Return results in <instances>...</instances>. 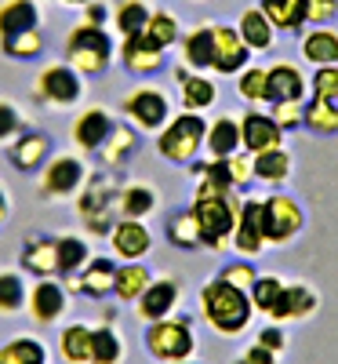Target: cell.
<instances>
[{
    "mask_svg": "<svg viewBox=\"0 0 338 364\" xmlns=\"http://www.w3.org/2000/svg\"><path fill=\"white\" fill-rule=\"evenodd\" d=\"M236 364H248V360H244V357H240V360H236Z\"/></svg>",
    "mask_w": 338,
    "mask_h": 364,
    "instance_id": "cell-57",
    "label": "cell"
},
{
    "mask_svg": "<svg viewBox=\"0 0 338 364\" xmlns=\"http://www.w3.org/2000/svg\"><path fill=\"white\" fill-rule=\"evenodd\" d=\"M160 211V190L149 182H128L116 190V219H149Z\"/></svg>",
    "mask_w": 338,
    "mask_h": 364,
    "instance_id": "cell-22",
    "label": "cell"
},
{
    "mask_svg": "<svg viewBox=\"0 0 338 364\" xmlns=\"http://www.w3.org/2000/svg\"><path fill=\"white\" fill-rule=\"evenodd\" d=\"M120 117L128 120L131 128H138L142 135H157L168 120L175 117L171 113V99H168V91L157 87V84H142L135 91H128L124 99H120Z\"/></svg>",
    "mask_w": 338,
    "mask_h": 364,
    "instance_id": "cell-7",
    "label": "cell"
},
{
    "mask_svg": "<svg viewBox=\"0 0 338 364\" xmlns=\"http://www.w3.org/2000/svg\"><path fill=\"white\" fill-rule=\"evenodd\" d=\"M182 41V66L193 73H211V58H214V41H211V22L190 29Z\"/></svg>",
    "mask_w": 338,
    "mask_h": 364,
    "instance_id": "cell-26",
    "label": "cell"
},
{
    "mask_svg": "<svg viewBox=\"0 0 338 364\" xmlns=\"http://www.w3.org/2000/svg\"><path fill=\"white\" fill-rule=\"evenodd\" d=\"M109 248L120 262H138L153 252V230L142 219H116L109 230Z\"/></svg>",
    "mask_w": 338,
    "mask_h": 364,
    "instance_id": "cell-16",
    "label": "cell"
},
{
    "mask_svg": "<svg viewBox=\"0 0 338 364\" xmlns=\"http://www.w3.org/2000/svg\"><path fill=\"white\" fill-rule=\"evenodd\" d=\"M44 22V11L37 0H0V37L22 33Z\"/></svg>",
    "mask_w": 338,
    "mask_h": 364,
    "instance_id": "cell-29",
    "label": "cell"
},
{
    "mask_svg": "<svg viewBox=\"0 0 338 364\" xmlns=\"http://www.w3.org/2000/svg\"><path fill=\"white\" fill-rule=\"evenodd\" d=\"M236 33H240V41L251 48V55L255 51H269L273 48V41H276V29H273V22L262 15V8H248L240 15V22H236Z\"/></svg>",
    "mask_w": 338,
    "mask_h": 364,
    "instance_id": "cell-34",
    "label": "cell"
},
{
    "mask_svg": "<svg viewBox=\"0 0 338 364\" xmlns=\"http://www.w3.org/2000/svg\"><path fill=\"white\" fill-rule=\"evenodd\" d=\"M302 128H310L313 135H338V102H327V99L305 102Z\"/></svg>",
    "mask_w": 338,
    "mask_h": 364,
    "instance_id": "cell-42",
    "label": "cell"
},
{
    "mask_svg": "<svg viewBox=\"0 0 338 364\" xmlns=\"http://www.w3.org/2000/svg\"><path fill=\"white\" fill-rule=\"evenodd\" d=\"M305 226V211L295 197L288 193H273V197H262V237L266 245H288L295 240Z\"/></svg>",
    "mask_w": 338,
    "mask_h": 364,
    "instance_id": "cell-10",
    "label": "cell"
},
{
    "mask_svg": "<svg viewBox=\"0 0 338 364\" xmlns=\"http://www.w3.org/2000/svg\"><path fill=\"white\" fill-rule=\"evenodd\" d=\"M211 41H214V58H211V73L236 77L244 66L251 63V48L240 41L236 26L226 22H211Z\"/></svg>",
    "mask_w": 338,
    "mask_h": 364,
    "instance_id": "cell-14",
    "label": "cell"
},
{
    "mask_svg": "<svg viewBox=\"0 0 338 364\" xmlns=\"http://www.w3.org/2000/svg\"><path fill=\"white\" fill-rule=\"evenodd\" d=\"M124 357H128V343L113 321L91 328V364H124Z\"/></svg>",
    "mask_w": 338,
    "mask_h": 364,
    "instance_id": "cell-28",
    "label": "cell"
},
{
    "mask_svg": "<svg viewBox=\"0 0 338 364\" xmlns=\"http://www.w3.org/2000/svg\"><path fill=\"white\" fill-rule=\"evenodd\" d=\"M178 364H190V360H178Z\"/></svg>",
    "mask_w": 338,
    "mask_h": 364,
    "instance_id": "cell-58",
    "label": "cell"
},
{
    "mask_svg": "<svg viewBox=\"0 0 338 364\" xmlns=\"http://www.w3.org/2000/svg\"><path fill=\"white\" fill-rule=\"evenodd\" d=\"M113 18V8L106 4V0H87V4L80 8V22L84 26H106Z\"/></svg>",
    "mask_w": 338,
    "mask_h": 364,
    "instance_id": "cell-53",
    "label": "cell"
},
{
    "mask_svg": "<svg viewBox=\"0 0 338 364\" xmlns=\"http://www.w3.org/2000/svg\"><path fill=\"white\" fill-rule=\"evenodd\" d=\"M219 277H222L226 284H233V288H244V291H248V288L255 284V277H258V273H255V266H251L248 259H240V262H229V266H222V273H219Z\"/></svg>",
    "mask_w": 338,
    "mask_h": 364,
    "instance_id": "cell-51",
    "label": "cell"
},
{
    "mask_svg": "<svg viewBox=\"0 0 338 364\" xmlns=\"http://www.w3.org/2000/svg\"><path fill=\"white\" fill-rule=\"evenodd\" d=\"M236 95L244 102H251V106H269V77L262 66H244L236 73Z\"/></svg>",
    "mask_w": 338,
    "mask_h": 364,
    "instance_id": "cell-43",
    "label": "cell"
},
{
    "mask_svg": "<svg viewBox=\"0 0 338 364\" xmlns=\"http://www.w3.org/2000/svg\"><path fill=\"white\" fill-rule=\"evenodd\" d=\"M55 255H58V277H77V273L91 262V245L77 233H62L55 237Z\"/></svg>",
    "mask_w": 338,
    "mask_h": 364,
    "instance_id": "cell-32",
    "label": "cell"
},
{
    "mask_svg": "<svg viewBox=\"0 0 338 364\" xmlns=\"http://www.w3.org/2000/svg\"><path fill=\"white\" fill-rule=\"evenodd\" d=\"M149 4L146 0H116V8H113V29L120 37H131V33H142L146 22H149Z\"/></svg>",
    "mask_w": 338,
    "mask_h": 364,
    "instance_id": "cell-41",
    "label": "cell"
},
{
    "mask_svg": "<svg viewBox=\"0 0 338 364\" xmlns=\"http://www.w3.org/2000/svg\"><path fill=\"white\" fill-rule=\"evenodd\" d=\"M22 269L33 277H58V255H55V237L44 233H29L22 240V255H18Z\"/></svg>",
    "mask_w": 338,
    "mask_h": 364,
    "instance_id": "cell-25",
    "label": "cell"
},
{
    "mask_svg": "<svg viewBox=\"0 0 338 364\" xmlns=\"http://www.w3.org/2000/svg\"><path fill=\"white\" fill-rule=\"evenodd\" d=\"M58 4H62V8H77V11H80V8L87 4V0H58Z\"/></svg>",
    "mask_w": 338,
    "mask_h": 364,
    "instance_id": "cell-56",
    "label": "cell"
},
{
    "mask_svg": "<svg viewBox=\"0 0 338 364\" xmlns=\"http://www.w3.org/2000/svg\"><path fill=\"white\" fill-rule=\"evenodd\" d=\"M200 310H204V321L219 331V336H240L244 328L251 324V295L244 288H233L226 284L222 277L204 284L200 291Z\"/></svg>",
    "mask_w": 338,
    "mask_h": 364,
    "instance_id": "cell-3",
    "label": "cell"
},
{
    "mask_svg": "<svg viewBox=\"0 0 338 364\" xmlns=\"http://www.w3.org/2000/svg\"><path fill=\"white\" fill-rule=\"evenodd\" d=\"M302 55L313 66H338V33L331 26H313L302 37Z\"/></svg>",
    "mask_w": 338,
    "mask_h": 364,
    "instance_id": "cell-33",
    "label": "cell"
},
{
    "mask_svg": "<svg viewBox=\"0 0 338 364\" xmlns=\"http://www.w3.org/2000/svg\"><path fill=\"white\" fill-rule=\"evenodd\" d=\"M113 124H116V117H113L109 106H87V109H80L73 117V124H70L73 149H77V154H84V157H95L99 146L109 139Z\"/></svg>",
    "mask_w": 338,
    "mask_h": 364,
    "instance_id": "cell-11",
    "label": "cell"
},
{
    "mask_svg": "<svg viewBox=\"0 0 338 364\" xmlns=\"http://www.w3.org/2000/svg\"><path fill=\"white\" fill-rule=\"evenodd\" d=\"M269 77V106L273 102H305V91H310V80L295 63H276L266 70Z\"/></svg>",
    "mask_w": 338,
    "mask_h": 364,
    "instance_id": "cell-24",
    "label": "cell"
},
{
    "mask_svg": "<svg viewBox=\"0 0 338 364\" xmlns=\"http://www.w3.org/2000/svg\"><path fill=\"white\" fill-rule=\"evenodd\" d=\"M55 4H58V0H55Z\"/></svg>",
    "mask_w": 338,
    "mask_h": 364,
    "instance_id": "cell-59",
    "label": "cell"
},
{
    "mask_svg": "<svg viewBox=\"0 0 338 364\" xmlns=\"http://www.w3.org/2000/svg\"><path fill=\"white\" fill-rule=\"evenodd\" d=\"M251 161H255V178L266 182V186H284V182L291 178V168H295V161H291V154L284 146L251 154Z\"/></svg>",
    "mask_w": 338,
    "mask_h": 364,
    "instance_id": "cell-31",
    "label": "cell"
},
{
    "mask_svg": "<svg viewBox=\"0 0 338 364\" xmlns=\"http://www.w3.org/2000/svg\"><path fill=\"white\" fill-rule=\"evenodd\" d=\"M116 63L124 66L131 77H153L168 66V51L157 48L146 33H131L116 41Z\"/></svg>",
    "mask_w": 338,
    "mask_h": 364,
    "instance_id": "cell-12",
    "label": "cell"
},
{
    "mask_svg": "<svg viewBox=\"0 0 338 364\" xmlns=\"http://www.w3.org/2000/svg\"><path fill=\"white\" fill-rule=\"evenodd\" d=\"M44 51H48V37L40 26L22 29V33H11V37H0V55L11 58V63H37Z\"/></svg>",
    "mask_w": 338,
    "mask_h": 364,
    "instance_id": "cell-30",
    "label": "cell"
},
{
    "mask_svg": "<svg viewBox=\"0 0 338 364\" xmlns=\"http://www.w3.org/2000/svg\"><path fill=\"white\" fill-rule=\"evenodd\" d=\"M280 291H284V281H280V277H255V284L248 288L251 306H255V310H262V314H269V310L276 306Z\"/></svg>",
    "mask_w": 338,
    "mask_h": 364,
    "instance_id": "cell-48",
    "label": "cell"
},
{
    "mask_svg": "<svg viewBox=\"0 0 338 364\" xmlns=\"http://www.w3.org/2000/svg\"><path fill=\"white\" fill-rule=\"evenodd\" d=\"M62 55H66V63L84 80H95V77L109 73V66L116 63V41H113V33L106 26H84V22H77L66 33Z\"/></svg>",
    "mask_w": 338,
    "mask_h": 364,
    "instance_id": "cell-2",
    "label": "cell"
},
{
    "mask_svg": "<svg viewBox=\"0 0 338 364\" xmlns=\"http://www.w3.org/2000/svg\"><path fill=\"white\" fill-rule=\"evenodd\" d=\"M240 200L244 197H236V190H222L207 178H197V200L190 211L200 226V248H214V252L229 248L236 215H240Z\"/></svg>",
    "mask_w": 338,
    "mask_h": 364,
    "instance_id": "cell-1",
    "label": "cell"
},
{
    "mask_svg": "<svg viewBox=\"0 0 338 364\" xmlns=\"http://www.w3.org/2000/svg\"><path fill=\"white\" fill-rule=\"evenodd\" d=\"M310 314H317V291L305 288V284H284L276 306L269 310L273 321H302Z\"/></svg>",
    "mask_w": 338,
    "mask_h": 364,
    "instance_id": "cell-27",
    "label": "cell"
},
{
    "mask_svg": "<svg viewBox=\"0 0 338 364\" xmlns=\"http://www.w3.org/2000/svg\"><path fill=\"white\" fill-rule=\"evenodd\" d=\"M338 15V0H305V22L313 26H327Z\"/></svg>",
    "mask_w": 338,
    "mask_h": 364,
    "instance_id": "cell-52",
    "label": "cell"
},
{
    "mask_svg": "<svg viewBox=\"0 0 338 364\" xmlns=\"http://www.w3.org/2000/svg\"><path fill=\"white\" fill-rule=\"evenodd\" d=\"M26 310L37 324H55L62 321L70 310V291L62 284V277H37V284L26 295Z\"/></svg>",
    "mask_w": 338,
    "mask_h": 364,
    "instance_id": "cell-13",
    "label": "cell"
},
{
    "mask_svg": "<svg viewBox=\"0 0 338 364\" xmlns=\"http://www.w3.org/2000/svg\"><path fill=\"white\" fill-rule=\"evenodd\" d=\"M146 350L164 360V364H178V360H190L197 350L193 339V321L190 317H164V321H153L146 328Z\"/></svg>",
    "mask_w": 338,
    "mask_h": 364,
    "instance_id": "cell-9",
    "label": "cell"
},
{
    "mask_svg": "<svg viewBox=\"0 0 338 364\" xmlns=\"http://www.w3.org/2000/svg\"><path fill=\"white\" fill-rule=\"evenodd\" d=\"M8 215H11V197H8V190H4V182H0V226L8 223Z\"/></svg>",
    "mask_w": 338,
    "mask_h": 364,
    "instance_id": "cell-55",
    "label": "cell"
},
{
    "mask_svg": "<svg viewBox=\"0 0 338 364\" xmlns=\"http://www.w3.org/2000/svg\"><path fill=\"white\" fill-rule=\"evenodd\" d=\"M262 15L273 22V29H284V33H295V29L305 26V0H262Z\"/></svg>",
    "mask_w": 338,
    "mask_h": 364,
    "instance_id": "cell-38",
    "label": "cell"
},
{
    "mask_svg": "<svg viewBox=\"0 0 338 364\" xmlns=\"http://www.w3.org/2000/svg\"><path fill=\"white\" fill-rule=\"evenodd\" d=\"M26 295H29V288H26L18 269L0 273V314H18L26 306Z\"/></svg>",
    "mask_w": 338,
    "mask_h": 364,
    "instance_id": "cell-45",
    "label": "cell"
},
{
    "mask_svg": "<svg viewBox=\"0 0 338 364\" xmlns=\"http://www.w3.org/2000/svg\"><path fill=\"white\" fill-rule=\"evenodd\" d=\"M175 77H178L182 109L204 113V109H211L214 102H219V87H214V80H211L207 73H193V70H186V66H178Z\"/></svg>",
    "mask_w": 338,
    "mask_h": 364,
    "instance_id": "cell-23",
    "label": "cell"
},
{
    "mask_svg": "<svg viewBox=\"0 0 338 364\" xmlns=\"http://www.w3.org/2000/svg\"><path fill=\"white\" fill-rule=\"evenodd\" d=\"M229 245L240 255H258L266 248V237H262V200H255V197L240 200V215H236V230H233Z\"/></svg>",
    "mask_w": 338,
    "mask_h": 364,
    "instance_id": "cell-21",
    "label": "cell"
},
{
    "mask_svg": "<svg viewBox=\"0 0 338 364\" xmlns=\"http://www.w3.org/2000/svg\"><path fill=\"white\" fill-rule=\"evenodd\" d=\"M0 364H48V346L37 336H15L0 346Z\"/></svg>",
    "mask_w": 338,
    "mask_h": 364,
    "instance_id": "cell-40",
    "label": "cell"
},
{
    "mask_svg": "<svg viewBox=\"0 0 338 364\" xmlns=\"http://www.w3.org/2000/svg\"><path fill=\"white\" fill-rule=\"evenodd\" d=\"M51 154H55L51 135H48V132H37V128H26V132L8 146V157H11L15 171H22V175H37V171L48 164Z\"/></svg>",
    "mask_w": 338,
    "mask_h": 364,
    "instance_id": "cell-18",
    "label": "cell"
},
{
    "mask_svg": "<svg viewBox=\"0 0 338 364\" xmlns=\"http://www.w3.org/2000/svg\"><path fill=\"white\" fill-rule=\"evenodd\" d=\"M153 281V273H149V266L138 259V262H116V281H113V295L120 299V302H135L142 291H146V284Z\"/></svg>",
    "mask_w": 338,
    "mask_h": 364,
    "instance_id": "cell-36",
    "label": "cell"
},
{
    "mask_svg": "<svg viewBox=\"0 0 338 364\" xmlns=\"http://www.w3.org/2000/svg\"><path fill=\"white\" fill-rule=\"evenodd\" d=\"M168 240L175 248H186V252H193V248H200V226H197V219H193V211L186 208V211H175V215L168 219Z\"/></svg>",
    "mask_w": 338,
    "mask_h": 364,
    "instance_id": "cell-44",
    "label": "cell"
},
{
    "mask_svg": "<svg viewBox=\"0 0 338 364\" xmlns=\"http://www.w3.org/2000/svg\"><path fill=\"white\" fill-rule=\"evenodd\" d=\"M178 299H182V284L175 277H153L146 284V291L135 299V306H138V321L153 324V321H164L175 314L178 306Z\"/></svg>",
    "mask_w": 338,
    "mask_h": 364,
    "instance_id": "cell-17",
    "label": "cell"
},
{
    "mask_svg": "<svg viewBox=\"0 0 338 364\" xmlns=\"http://www.w3.org/2000/svg\"><path fill=\"white\" fill-rule=\"evenodd\" d=\"M91 168L80 154H51L48 164L37 171V190L44 200H70L84 190Z\"/></svg>",
    "mask_w": 338,
    "mask_h": 364,
    "instance_id": "cell-8",
    "label": "cell"
},
{
    "mask_svg": "<svg viewBox=\"0 0 338 364\" xmlns=\"http://www.w3.org/2000/svg\"><path fill=\"white\" fill-rule=\"evenodd\" d=\"M142 33L157 44V48H175L178 44V37H182V22H178V15L175 11H168V8H153L149 11V22H146V29Z\"/></svg>",
    "mask_w": 338,
    "mask_h": 364,
    "instance_id": "cell-39",
    "label": "cell"
},
{
    "mask_svg": "<svg viewBox=\"0 0 338 364\" xmlns=\"http://www.w3.org/2000/svg\"><path fill=\"white\" fill-rule=\"evenodd\" d=\"M58 357L66 364H91V324H66L58 336Z\"/></svg>",
    "mask_w": 338,
    "mask_h": 364,
    "instance_id": "cell-37",
    "label": "cell"
},
{
    "mask_svg": "<svg viewBox=\"0 0 338 364\" xmlns=\"http://www.w3.org/2000/svg\"><path fill=\"white\" fill-rule=\"evenodd\" d=\"M116 281V262L109 255H91V262L77 273V277H62L70 295H87V299H109Z\"/></svg>",
    "mask_w": 338,
    "mask_h": 364,
    "instance_id": "cell-15",
    "label": "cell"
},
{
    "mask_svg": "<svg viewBox=\"0 0 338 364\" xmlns=\"http://www.w3.org/2000/svg\"><path fill=\"white\" fill-rule=\"evenodd\" d=\"M269 117L280 124V132H295L302 128V117H305V102H273Z\"/></svg>",
    "mask_w": 338,
    "mask_h": 364,
    "instance_id": "cell-50",
    "label": "cell"
},
{
    "mask_svg": "<svg viewBox=\"0 0 338 364\" xmlns=\"http://www.w3.org/2000/svg\"><path fill=\"white\" fill-rule=\"evenodd\" d=\"M310 91L313 99L338 102V66H317V73L310 77Z\"/></svg>",
    "mask_w": 338,
    "mask_h": 364,
    "instance_id": "cell-49",
    "label": "cell"
},
{
    "mask_svg": "<svg viewBox=\"0 0 338 364\" xmlns=\"http://www.w3.org/2000/svg\"><path fill=\"white\" fill-rule=\"evenodd\" d=\"M138 146H142V132L131 128L128 120L120 117L116 124H113V132H109V139L99 146L95 157H99V164H102L106 171H120V168H124V164L138 154Z\"/></svg>",
    "mask_w": 338,
    "mask_h": 364,
    "instance_id": "cell-19",
    "label": "cell"
},
{
    "mask_svg": "<svg viewBox=\"0 0 338 364\" xmlns=\"http://www.w3.org/2000/svg\"><path fill=\"white\" fill-rule=\"evenodd\" d=\"M204 139H207L204 113L182 109L157 132V154L171 164H193L200 157V149H204Z\"/></svg>",
    "mask_w": 338,
    "mask_h": 364,
    "instance_id": "cell-4",
    "label": "cell"
},
{
    "mask_svg": "<svg viewBox=\"0 0 338 364\" xmlns=\"http://www.w3.org/2000/svg\"><path fill=\"white\" fill-rule=\"evenodd\" d=\"M116 171H91L87 182H84V190L77 193V211H80V219L91 233H106L113 230L116 223Z\"/></svg>",
    "mask_w": 338,
    "mask_h": 364,
    "instance_id": "cell-5",
    "label": "cell"
},
{
    "mask_svg": "<svg viewBox=\"0 0 338 364\" xmlns=\"http://www.w3.org/2000/svg\"><path fill=\"white\" fill-rule=\"evenodd\" d=\"M222 161H226V175H229L233 190H244V186H251V182H255V161H251L248 149H236V154H229Z\"/></svg>",
    "mask_w": 338,
    "mask_h": 364,
    "instance_id": "cell-46",
    "label": "cell"
},
{
    "mask_svg": "<svg viewBox=\"0 0 338 364\" xmlns=\"http://www.w3.org/2000/svg\"><path fill=\"white\" fill-rule=\"evenodd\" d=\"M22 132H26V117H22V109H18L11 99H0V146L8 149Z\"/></svg>",
    "mask_w": 338,
    "mask_h": 364,
    "instance_id": "cell-47",
    "label": "cell"
},
{
    "mask_svg": "<svg viewBox=\"0 0 338 364\" xmlns=\"http://www.w3.org/2000/svg\"><path fill=\"white\" fill-rule=\"evenodd\" d=\"M258 346H266V350H273V353H280L284 346H288V336L280 328H266L262 336H258Z\"/></svg>",
    "mask_w": 338,
    "mask_h": 364,
    "instance_id": "cell-54",
    "label": "cell"
},
{
    "mask_svg": "<svg viewBox=\"0 0 338 364\" xmlns=\"http://www.w3.org/2000/svg\"><path fill=\"white\" fill-rule=\"evenodd\" d=\"M204 149H207L214 161L236 154V149H240V120H236V117H214L211 124H207Z\"/></svg>",
    "mask_w": 338,
    "mask_h": 364,
    "instance_id": "cell-35",
    "label": "cell"
},
{
    "mask_svg": "<svg viewBox=\"0 0 338 364\" xmlns=\"http://www.w3.org/2000/svg\"><path fill=\"white\" fill-rule=\"evenodd\" d=\"M84 91H87V80L66 63H48L40 66L37 80H33V99L48 109H70V106H80L84 102Z\"/></svg>",
    "mask_w": 338,
    "mask_h": 364,
    "instance_id": "cell-6",
    "label": "cell"
},
{
    "mask_svg": "<svg viewBox=\"0 0 338 364\" xmlns=\"http://www.w3.org/2000/svg\"><path fill=\"white\" fill-rule=\"evenodd\" d=\"M273 146H284L280 124H276L266 109H248L240 117V149L262 154V149H273Z\"/></svg>",
    "mask_w": 338,
    "mask_h": 364,
    "instance_id": "cell-20",
    "label": "cell"
}]
</instances>
